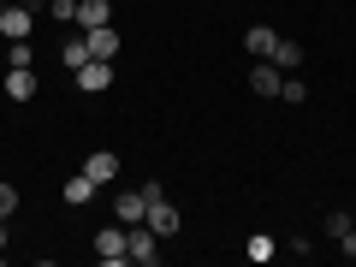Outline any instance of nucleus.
<instances>
[{
    "label": "nucleus",
    "instance_id": "1",
    "mask_svg": "<svg viewBox=\"0 0 356 267\" xmlns=\"http://www.w3.org/2000/svg\"><path fill=\"white\" fill-rule=\"evenodd\" d=\"M30 30H36V6L6 0V6H0V42H30Z\"/></svg>",
    "mask_w": 356,
    "mask_h": 267
},
{
    "label": "nucleus",
    "instance_id": "2",
    "mask_svg": "<svg viewBox=\"0 0 356 267\" xmlns=\"http://www.w3.org/2000/svg\"><path fill=\"white\" fill-rule=\"evenodd\" d=\"M125 238H131V232L125 226H119V220H113V226H102V232H95V238H89V250H95V261H107V267H119V261H125Z\"/></svg>",
    "mask_w": 356,
    "mask_h": 267
},
{
    "label": "nucleus",
    "instance_id": "3",
    "mask_svg": "<svg viewBox=\"0 0 356 267\" xmlns=\"http://www.w3.org/2000/svg\"><path fill=\"white\" fill-rule=\"evenodd\" d=\"M72 83L83 89V95H102V89H113V60H83L72 72Z\"/></svg>",
    "mask_w": 356,
    "mask_h": 267
},
{
    "label": "nucleus",
    "instance_id": "4",
    "mask_svg": "<svg viewBox=\"0 0 356 267\" xmlns=\"http://www.w3.org/2000/svg\"><path fill=\"white\" fill-rule=\"evenodd\" d=\"M131 232V238H125V261H137V267H154V261H161V238H154V232L149 226H125Z\"/></svg>",
    "mask_w": 356,
    "mask_h": 267
},
{
    "label": "nucleus",
    "instance_id": "5",
    "mask_svg": "<svg viewBox=\"0 0 356 267\" xmlns=\"http://www.w3.org/2000/svg\"><path fill=\"white\" fill-rule=\"evenodd\" d=\"M143 226L154 232V238H178V226H184V214H178V202H149V220H143Z\"/></svg>",
    "mask_w": 356,
    "mask_h": 267
},
{
    "label": "nucleus",
    "instance_id": "6",
    "mask_svg": "<svg viewBox=\"0 0 356 267\" xmlns=\"http://www.w3.org/2000/svg\"><path fill=\"white\" fill-rule=\"evenodd\" d=\"M83 48H89V60H119L125 36H119L113 24H102V30H83Z\"/></svg>",
    "mask_w": 356,
    "mask_h": 267
},
{
    "label": "nucleus",
    "instance_id": "7",
    "mask_svg": "<svg viewBox=\"0 0 356 267\" xmlns=\"http://www.w3.org/2000/svg\"><path fill=\"white\" fill-rule=\"evenodd\" d=\"M0 83H6V102H36V72H30V65H6V77H0Z\"/></svg>",
    "mask_w": 356,
    "mask_h": 267
},
{
    "label": "nucleus",
    "instance_id": "8",
    "mask_svg": "<svg viewBox=\"0 0 356 267\" xmlns=\"http://www.w3.org/2000/svg\"><path fill=\"white\" fill-rule=\"evenodd\" d=\"M72 24H77V30L113 24V0H77V6H72Z\"/></svg>",
    "mask_w": 356,
    "mask_h": 267
},
{
    "label": "nucleus",
    "instance_id": "9",
    "mask_svg": "<svg viewBox=\"0 0 356 267\" xmlns=\"http://www.w3.org/2000/svg\"><path fill=\"white\" fill-rule=\"evenodd\" d=\"M113 220H119V226H143V220H149L143 191H119V196H113Z\"/></svg>",
    "mask_w": 356,
    "mask_h": 267
},
{
    "label": "nucleus",
    "instance_id": "10",
    "mask_svg": "<svg viewBox=\"0 0 356 267\" xmlns=\"http://www.w3.org/2000/svg\"><path fill=\"white\" fill-rule=\"evenodd\" d=\"M280 83H285V72L273 60H255V72H250V89L255 95H261V102H273V95H280Z\"/></svg>",
    "mask_w": 356,
    "mask_h": 267
},
{
    "label": "nucleus",
    "instance_id": "11",
    "mask_svg": "<svg viewBox=\"0 0 356 267\" xmlns=\"http://www.w3.org/2000/svg\"><path fill=\"white\" fill-rule=\"evenodd\" d=\"M83 172L95 178V184H113V178H119V154H107V149L83 154Z\"/></svg>",
    "mask_w": 356,
    "mask_h": 267
},
{
    "label": "nucleus",
    "instance_id": "12",
    "mask_svg": "<svg viewBox=\"0 0 356 267\" xmlns=\"http://www.w3.org/2000/svg\"><path fill=\"white\" fill-rule=\"evenodd\" d=\"M95 191H102V184H95V178H89V172H77V178H65V202H72V208H89V202H95Z\"/></svg>",
    "mask_w": 356,
    "mask_h": 267
},
{
    "label": "nucleus",
    "instance_id": "13",
    "mask_svg": "<svg viewBox=\"0 0 356 267\" xmlns=\"http://www.w3.org/2000/svg\"><path fill=\"white\" fill-rule=\"evenodd\" d=\"M273 42H280L273 24H250V30H243V48H250L255 60H273Z\"/></svg>",
    "mask_w": 356,
    "mask_h": 267
},
{
    "label": "nucleus",
    "instance_id": "14",
    "mask_svg": "<svg viewBox=\"0 0 356 267\" xmlns=\"http://www.w3.org/2000/svg\"><path fill=\"white\" fill-rule=\"evenodd\" d=\"M303 60H309V54H303V42H291V36H280V42H273V65H280V72H297Z\"/></svg>",
    "mask_w": 356,
    "mask_h": 267
},
{
    "label": "nucleus",
    "instance_id": "15",
    "mask_svg": "<svg viewBox=\"0 0 356 267\" xmlns=\"http://www.w3.org/2000/svg\"><path fill=\"white\" fill-rule=\"evenodd\" d=\"M60 60H65V72H77V65L89 60V48H83V36H65V48H60Z\"/></svg>",
    "mask_w": 356,
    "mask_h": 267
},
{
    "label": "nucleus",
    "instance_id": "16",
    "mask_svg": "<svg viewBox=\"0 0 356 267\" xmlns=\"http://www.w3.org/2000/svg\"><path fill=\"white\" fill-rule=\"evenodd\" d=\"M0 54H6V65H36V54H30V42H6Z\"/></svg>",
    "mask_w": 356,
    "mask_h": 267
},
{
    "label": "nucleus",
    "instance_id": "17",
    "mask_svg": "<svg viewBox=\"0 0 356 267\" xmlns=\"http://www.w3.org/2000/svg\"><path fill=\"white\" fill-rule=\"evenodd\" d=\"M13 214H18V184L0 178V220H13Z\"/></svg>",
    "mask_w": 356,
    "mask_h": 267
},
{
    "label": "nucleus",
    "instance_id": "18",
    "mask_svg": "<svg viewBox=\"0 0 356 267\" xmlns=\"http://www.w3.org/2000/svg\"><path fill=\"white\" fill-rule=\"evenodd\" d=\"M280 102H309V83H303V77H285V83H280Z\"/></svg>",
    "mask_w": 356,
    "mask_h": 267
},
{
    "label": "nucleus",
    "instance_id": "19",
    "mask_svg": "<svg viewBox=\"0 0 356 267\" xmlns=\"http://www.w3.org/2000/svg\"><path fill=\"white\" fill-rule=\"evenodd\" d=\"M344 232H350V214H344V208H332V214H327V238H332V243H339V238H344Z\"/></svg>",
    "mask_w": 356,
    "mask_h": 267
},
{
    "label": "nucleus",
    "instance_id": "20",
    "mask_svg": "<svg viewBox=\"0 0 356 267\" xmlns=\"http://www.w3.org/2000/svg\"><path fill=\"white\" fill-rule=\"evenodd\" d=\"M250 261H273V238H261V232H255V238H250Z\"/></svg>",
    "mask_w": 356,
    "mask_h": 267
},
{
    "label": "nucleus",
    "instance_id": "21",
    "mask_svg": "<svg viewBox=\"0 0 356 267\" xmlns=\"http://www.w3.org/2000/svg\"><path fill=\"white\" fill-rule=\"evenodd\" d=\"M339 255H344V261H356V232H344V238H339Z\"/></svg>",
    "mask_w": 356,
    "mask_h": 267
},
{
    "label": "nucleus",
    "instance_id": "22",
    "mask_svg": "<svg viewBox=\"0 0 356 267\" xmlns=\"http://www.w3.org/2000/svg\"><path fill=\"white\" fill-rule=\"evenodd\" d=\"M0 250H6V220H0Z\"/></svg>",
    "mask_w": 356,
    "mask_h": 267
},
{
    "label": "nucleus",
    "instance_id": "23",
    "mask_svg": "<svg viewBox=\"0 0 356 267\" xmlns=\"http://www.w3.org/2000/svg\"><path fill=\"white\" fill-rule=\"evenodd\" d=\"M54 6H77V0H54Z\"/></svg>",
    "mask_w": 356,
    "mask_h": 267
},
{
    "label": "nucleus",
    "instance_id": "24",
    "mask_svg": "<svg viewBox=\"0 0 356 267\" xmlns=\"http://www.w3.org/2000/svg\"><path fill=\"white\" fill-rule=\"evenodd\" d=\"M350 232H356V214H350Z\"/></svg>",
    "mask_w": 356,
    "mask_h": 267
},
{
    "label": "nucleus",
    "instance_id": "25",
    "mask_svg": "<svg viewBox=\"0 0 356 267\" xmlns=\"http://www.w3.org/2000/svg\"><path fill=\"white\" fill-rule=\"evenodd\" d=\"M0 65H6V54H0Z\"/></svg>",
    "mask_w": 356,
    "mask_h": 267
},
{
    "label": "nucleus",
    "instance_id": "26",
    "mask_svg": "<svg viewBox=\"0 0 356 267\" xmlns=\"http://www.w3.org/2000/svg\"><path fill=\"white\" fill-rule=\"evenodd\" d=\"M0 6H6V0H0Z\"/></svg>",
    "mask_w": 356,
    "mask_h": 267
}]
</instances>
